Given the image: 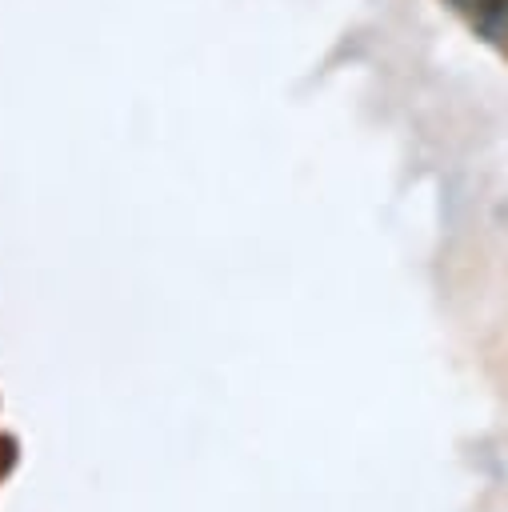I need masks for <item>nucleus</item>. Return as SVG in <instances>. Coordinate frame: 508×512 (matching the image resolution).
Wrapping results in <instances>:
<instances>
[{"instance_id": "f257e3e1", "label": "nucleus", "mask_w": 508, "mask_h": 512, "mask_svg": "<svg viewBox=\"0 0 508 512\" xmlns=\"http://www.w3.org/2000/svg\"><path fill=\"white\" fill-rule=\"evenodd\" d=\"M480 32L488 40H504L508 36V0H488L480 8Z\"/></svg>"}, {"instance_id": "f03ea898", "label": "nucleus", "mask_w": 508, "mask_h": 512, "mask_svg": "<svg viewBox=\"0 0 508 512\" xmlns=\"http://www.w3.org/2000/svg\"><path fill=\"white\" fill-rule=\"evenodd\" d=\"M452 4H456V8H484L488 0H452Z\"/></svg>"}]
</instances>
